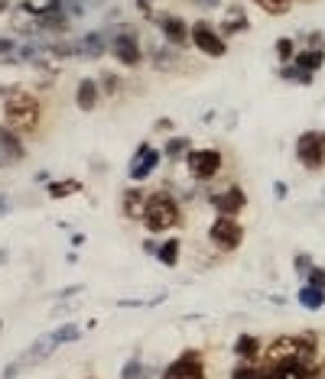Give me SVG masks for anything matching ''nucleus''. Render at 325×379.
Returning a JSON list of instances; mask_svg holds the SVG:
<instances>
[{"mask_svg":"<svg viewBox=\"0 0 325 379\" xmlns=\"http://www.w3.org/2000/svg\"><path fill=\"white\" fill-rule=\"evenodd\" d=\"M121 379H143V363H140V360H131V363L124 366V373H121Z\"/></svg>","mask_w":325,"mask_h":379,"instance_id":"31","label":"nucleus"},{"mask_svg":"<svg viewBox=\"0 0 325 379\" xmlns=\"http://www.w3.org/2000/svg\"><path fill=\"white\" fill-rule=\"evenodd\" d=\"M0 156H4V162H23L26 159V143L20 140V133H16L13 127H7V123H0Z\"/></svg>","mask_w":325,"mask_h":379,"instance_id":"14","label":"nucleus"},{"mask_svg":"<svg viewBox=\"0 0 325 379\" xmlns=\"http://www.w3.org/2000/svg\"><path fill=\"white\" fill-rule=\"evenodd\" d=\"M179 253H182V243H179V237H170V240L160 243V250H156V259H160L166 269H172V266L179 263Z\"/></svg>","mask_w":325,"mask_h":379,"instance_id":"21","label":"nucleus"},{"mask_svg":"<svg viewBox=\"0 0 325 379\" xmlns=\"http://www.w3.org/2000/svg\"><path fill=\"white\" fill-rule=\"evenodd\" d=\"M189 4H199V7H218V4H221V0H189Z\"/></svg>","mask_w":325,"mask_h":379,"instance_id":"34","label":"nucleus"},{"mask_svg":"<svg viewBox=\"0 0 325 379\" xmlns=\"http://www.w3.org/2000/svg\"><path fill=\"white\" fill-rule=\"evenodd\" d=\"M78 337H82V327H78V324H62L59 331H55V341H59V344L78 341Z\"/></svg>","mask_w":325,"mask_h":379,"instance_id":"29","label":"nucleus"},{"mask_svg":"<svg viewBox=\"0 0 325 379\" xmlns=\"http://www.w3.org/2000/svg\"><path fill=\"white\" fill-rule=\"evenodd\" d=\"M192 46L199 49L202 55H209V59H225L228 55V39L221 36L215 23L209 20H195L192 23Z\"/></svg>","mask_w":325,"mask_h":379,"instance_id":"7","label":"nucleus"},{"mask_svg":"<svg viewBox=\"0 0 325 379\" xmlns=\"http://www.w3.org/2000/svg\"><path fill=\"white\" fill-rule=\"evenodd\" d=\"M248 16L241 7H228L225 20H221V36H238V33H248Z\"/></svg>","mask_w":325,"mask_h":379,"instance_id":"18","label":"nucleus"},{"mask_svg":"<svg viewBox=\"0 0 325 379\" xmlns=\"http://www.w3.org/2000/svg\"><path fill=\"white\" fill-rule=\"evenodd\" d=\"M147 198L150 191L143 188H127L121 195V211H124L127 220H143V211H147Z\"/></svg>","mask_w":325,"mask_h":379,"instance_id":"15","label":"nucleus"},{"mask_svg":"<svg viewBox=\"0 0 325 379\" xmlns=\"http://www.w3.org/2000/svg\"><path fill=\"white\" fill-rule=\"evenodd\" d=\"M13 39H0V52H13Z\"/></svg>","mask_w":325,"mask_h":379,"instance_id":"35","label":"nucleus"},{"mask_svg":"<svg viewBox=\"0 0 325 379\" xmlns=\"http://www.w3.org/2000/svg\"><path fill=\"white\" fill-rule=\"evenodd\" d=\"M209 205L215 208L218 214H228V217H238L244 208H248V198H244V191H241V185H228V188L215 191V195H209Z\"/></svg>","mask_w":325,"mask_h":379,"instance_id":"13","label":"nucleus"},{"mask_svg":"<svg viewBox=\"0 0 325 379\" xmlns=\"http://www.w3.org/2000/svg\"><path fill=\"white\" fill-rule=\"evenodd\" d=\"M156 26H160L162 39H166V43H172L176 49H182V46H189V43H192V26H189L179 13H160V16H156Z\"/></svg>","mask_w":325,"mask_h":379,"instance_id":"10","label":"nucleus"},{"mask_svg":"<svg viewBox=\"0 0 325 379\" xmlns=\"http://www.w3.org/2000/svg\"><path fill=\"white\" fill-rule=\"evenodd\" d=\"M49 198H65V195H75V191H82V182H75V179H65V182H49L46 185Z\"/></svg>","mask_w":325,"mask_h":379,"instance_id":"26","label":"nucleus"},{"mask_svg":"<svg viewBox=\"0 0 325 379\" xmlns=\"http://www.w3.org/2000/svg\"><path fill=\"white\" fill-rule=\"evenodd\" d=\"M4 205H7V201H4V198H0V211H4Z\"/></svg>","mask_w":325,"mask_h":379,"instance_id":"39","label":"nucleus"},{"mask_svg":"<svg viewBox=\"0 0 325 379\" xmlns=\"http://www.w3.org/2000/svg\"><path fill=\"white\" fill-rule=\"evenodd\" d=\"M280 78H287V81H293V84H306V88H309V84L316 81V78H312V72L299 69L296 62H290V65H283V69H280Z\"/></svg>","mask_w":325,"mask_h":379,"instance_id":"23","label":"nucleus"},{"mask_svg":"<svg viewBox=\"0 0 325 379\" xmlns=\"http://www.w3.org/2000/svg\"><path fill=\"white\" fill-rule=\"evenodd\" d=\"M153 130H156V133H172V130H176V123H172L170 117H160V120L153 123Z\"/></svg>","mask_w":325,"mask_h":379,"instance_id":"33","label":"nucleus"},{"mask_svg":"<svg viewBox=\"0 0 325 379\" xmlns=\"http://www.w3.org/2000/svg\"><path fill=\"white\" fill-rule=\"evenodd\" d=\"M257 10H263L267 16H287L293 10L296 0H250Z\"/></svg>","mask_w":325,"mask_h":379,"instance_id":"22","label":"nucleus"},{"mask_svg":"<svg viewBox=\"0 0 325 379\" xmlns=\"http://www.w3.org/2000/svg\"><path fill=\"white\" fill-rule=\"evenodd\" d=\"M273 49H277V59L283 62V65H290V62L296 59V43H293L290 36H280V39H277V46H273Z\"/></svg>","mask_w":325,"mask_h":379,"instance_id":"27","label":"nucleus"},{"mask_svg":"<svg viewBox=\"0 0 325 379\" xmlns=\"http://www.w3.org/2000/svg\"><path fill=\"white\" fill-rule=\"evenodd\" d=\"M306 282H309V285L325 288V269H322V266H312V273L306 276Z\"/></svg>","mask_w":325,"mask_h":379,"instance_id":"32","label":"nucleus"},{"mask_svg":"<svg viewBox=\"0 0 325 379\" xmlns=\"http://www.w3.org/2000/svg\"><path fill=\"white\" fill-rule=\"evenodd\" d=\"M221 166H225V156H221L218 149H211V146L189 149V156H186V169H189V175H192L195 182H209V179H215V175L221 172Z\"/></svg>","mask_w":325,"mask_h":379,"instance_id":"8","label":"nucleus"},{"mask_svg":"<svg viewBox=\"0 0 325 379\" xmlns=\"http://www.w3.org/2000/svg\"><path fill=\"white\" fill-rule=\"evenodd\" d=\"M296 159L306 172H322L325 169V130H306L296 140Z\"/></svg>","mask_w":325,"mask_h":379,"instance_id":"5","label":"nucleus"},{"mask_svg":"<svg viewBox=\"0 0 325 379\" xmlns=\"http://www.w3.org/2000/svg\"><path fill=\"white\" fill-rule=\"evenodd\" d=\"M43 120V104L30 91H13L4 101V123L13 127L16 133H36Z\"/></svg>","mask_w":325,"mask_h":379,"instance_id":"2","label":"nucleus"},{"mask_svg":"<svg viewBox=\"0 0 325 379\" xmlns=\"http://www.w3.org/2000/svg\"><path fill=\"white\" fill-rule=\"evenodd\" d=\"M231 379H260V360H241L231 370Z\"/></svg>","mask_w":325,"mask_h":379,"instance_id":"25","label":"nucleus"},{"mask_svg":"<svg viewBox=\"0 0 325 379\" xmlns=\"http://www.w3.org/2000/svg\"><path fill=\"white\" fill-rule=\"evenodd\" d=\"M101 101V84L94 81V78H82L78 81V91H75V104L82 107V111H94Z\"/></svg>","mask_w":325,"mask_h":379,"instance_id":"16","label":"nucleus"},{"mask_svg":"<svg viewBox=\"0 0 325 379\" xmlns=\"http://www.w3.org/2000/svg\"><path fill=\"white\" fill-rule=\"evenodd\" d=\"M10 10V0H0V13H7Z\"/></svg>","mask_w":325,"mask_h":379,"instance_id":"38","label":"nucleus"},{"mask_svg":"<svg viewBox=\"0 0 325 379\" xmlns=\"http://www.w3.org/2000/svg\"><path fill=\"white\" fill-rule=\"evenodd\" d=\"M293 62L299 65V69H306V72H312V75H316V72L325 65V46H309V43H306V46L296 52Z\"/></svg>","mask_w":325,"mask_h":379,"instance_id":"17","label":"nucleus"},{"mask_svg":"<svg viewBox=\"0 0 325 379\" xmlns=\"http://www.w3.org/2000/svg\"><path fill=\"white\" fill-rule=\"evenodd\" d=\"M189 149H192V143H189V137H172L170 143H166V149H162V156H166V159H186L189 156Z\"/></svg>","mask_w":325,"mask_h":379,"instance_id":"24","label":"nucleus"},{"mask_svg":"<svg viewBox=\"0 0 325 379\" xmlns=\"http://www.w3.org/2000/svg\"><path fill=\"white\" fill-rule=\"evenodd\" d=\"M287 185H283V182H277V185H273V195H277V198H287Z\"/></svg>","mask_w":325,"mask_h":379,"instance_id":"36","label":"nucleus"},{"mask_svg":"<svg viewBox=\"0 0 325 379\" xmlns=\"http://www.w3.org/2000/svg\"><path fill=\"white\" fill-rule=\"evenodd\" d=\"M160 159H162V152H160V149H153L150 143H140L137 152H133L131 166H127V175H131L133 182H143V179H150V175L156 172Z\"/></svg>","mask_w":325,"mask_h":379,"instance_id":"11","label":"nucleus"},{"mask_svg":"<svg viewBox=\"0 0 325 379\" xmlns=\"http://www.w3.org/2000/svg\"><path fill=\"white\" fill-rule=\"evenodd\" d=\"M312 266H316V263H312L309 253H296V256H293V269H296V276H299L302 282H306V276L312 273Z\"/></svg>","mask_w":325,"mask_h":379,"instance_id":"28","label":"nucleus"},{"mask_svg":"<svg viewBox=\"0 0 325 379\" xmlns=\"http://www.w3.org/2000/svg\"><path fill=\"white\" fill-rule=\"evenodd\" d=\"M98 84H101V88H104V91L111 94V98H114V94L121 91V81H117V75H111V72H104V75L98 78Z\"/></svg>","mask_w":325,"mask_h":379,"instance_id":"30","label":"nucleus"},{"mask_svg":"<svg viewBox=\"0 0 325 379\" xmlns=\"http://www.w3.org/2000/svg\"><path fill=\"white\" fill-rule=\"evenodd\" d=\"M209 240L215 250L221 253H234L244 243V227L238 224V217H228V214H218L209 227Z\"/></svg>","mask_w":325,"mask_h":379,"instance_id":"6","label":"nucleus"},{"mask_svg":"<svg viewBox=\"0 0 325 379\" xmlns=\"http://www.w3.org/2000/svg\"><path fill=\"white\" fill-rule=\"evenodd\" d=\"M147 55H150V65L160 72H176L179 65H182V55H179V49L172 46V43H166V39H150L147 43Z\"/></svg>","mask_w":325,"mask_h":379,"instance_id":"12","label":"nucleus"},{"mask_svg":"<svg viewBox=\"0 0 325 379\" xmlns=\"http://www.w3.org/2000/svg\"><path fill=\"white\" fill-rule=\"evenodd\" d=\"M160 379H205V356L199 350H182Z\"/></svg>","mask_w":325,"mask_h":379,"instance_id":"9","label":"nucleus"},{"mask_svg":"<svg viewBox=\"0 0 325 379\" xmlns=\"http://www.w3.org/2000/svg\"><path fill=\"white\" fill-rule=\"evenodd\" d=\"M143 250L153 253V256H156V250H160V243H156V240H143Z\"/></svg>","mask_w":325,"mask_h":379,"instance_id":"37","label":"nucleus"},{"mask_svg":"<svg viewBox=\"0 0 325 379\" xmlns=\"http://www.w3.org/2000/svg\"><path fill=\"white\" fill-rule=\"evenodd\" d=\"M179 220H182V208H179V201L170 195V191H150L147 198V211H143V227L150 230V234H162V230L176 227Z\"/></svg>","mask_w":325,"mask_h":379,"instance_id":"3","label":"nucleus"},{"mask_svg":"<svg viewBox=\"0 0 325 379\" xmlns=\"http://www.w3.org/2000/svg\"><path fill=\"white\" fill-rule=\"evenodd\" d=\"M234 356L238 360H257L260 356V341H257L254 334H241L238 341H234Z\"/></svg>","mask_w":325,"mask_h":379,"instance_id":"19","label":"nucleus"},{"mask_svg":"<svg viewBox=\"0 0 325 379\" xmlns=\"http://www.w3.org/2000/svg\"><path fill=\"white\" fill-rule=\"evenodd\" d=\"M111 33V55H114L121 65H127V69H137V65H143V59H147V52L140 49L137 43V30L127 23L114 26Z\"/></svg>","mask_w":325,"mask_h":379,"instance_id":"4","label":"nucleus"},{"mask_svg":"<svg viewBox=\"0 0 325 379\" xmlns=\"http://www.w3.org/2000/svg\"><path fill=\"white\" fill-rule=\"evenodd\" d=\"M316 353H319V334L306 331V334H283V337L270 341L267 350H263V360H267V363H283V360L312 363Z\"/></svg>","mask_w":325,"mask_h":379,"instance_id":"1","label":"nucleus"},{"mask_svg":"<svg viewBox=\"0 0 325 379\" xmlns=\"http://www.w3.org/2000/svg\"><path fill=\"white\" fill-rule=\"evenodd\" d=\"M319 370H322V373H325V360H322V363H319Z\"/></svg>","mask_w":325,"mask_h":379,"instance_id":"40","label":"nucleus"},{"mask_svg":"<svg viewBox=\"0 0 325 379\" xmlns=\"http://www.w3.org/2000/svg\"><path fill=\"white\" fill-rule=\"evenodd\" d=\"M296 298H299V305H302L306 311H319V308L325 305V288L309 285V282H306V285L299 288V295H296Z\"/></svg>","mask_w":325,"mask_h":379,"instance_id":"20","label":"nucleus"}]
</instances>
